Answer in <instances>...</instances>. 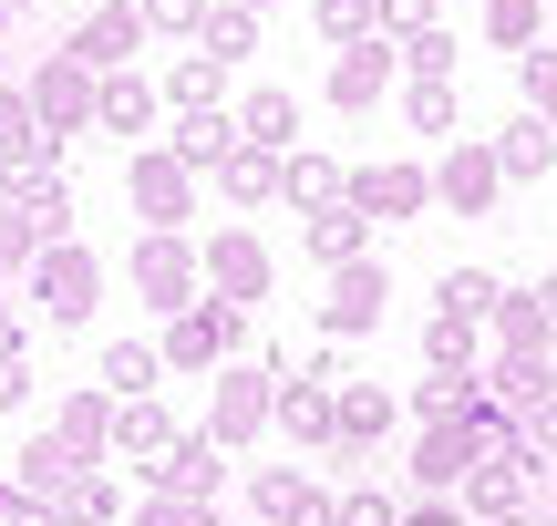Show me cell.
<instances>
[{
  "label": "cell",
  "mask_w": 557,
  "mask_h": 526,
  "mask_svg": "<svg viewBox=\"0 0 557 526\" xmlns=\"http://www.w3.org/2000/svg\"><path fill=\"white\" fill-rule=\"evenodd\" d=\"M124 279H135V300L156 310V321H176L186 300H207V268H197V238H186V227H145Z\"/></svg>",
  "instance_id": "obj_1"
},
{
  "label": "cell",
  "mask_w": 557,
  "mask_h": 526,
  "mask_svg": "<svg viewBox=\"0 0 557 526\" xmlns=\"http://www.w3.org/2000/svg\"><path fill=\"white\" fill-rule=\"evenodd\" d=\"M21 279H32V310H41L52 330H83V321H94V300H103V259H94L83 238H52Z\"/></svg>",
  "instance_id": "obj_2"
},
{
  "label": "cell",
  "mask_w": 557,
  "mask_h": 526,
  "mask_svg": "<svg viewBox=\"0 0 557 526\" xmlns=\"http://www.w3.org/2000/svg\"><path fill=\"white\" fill-rule=\"evenodd\" d=\"M278 372H289V362H218V403H207V424H197L218 454H238V444H259V434H269Z\"/></svg>",
  "instance_id": "obj_3"
},
{
  "label": "cell",
  "mask_w": 557,
  "mask_h": 526,
  "mask_svg": "<svg viewBox=\"0 0 557 526\" xmlns=\"http://www.w3.org/2000/svg\"><path fill=\"white\" fill-rule=\"evenodd\" d=\"M94 62H73V52H41L32 62V83H21V103H32V124H41V135H62V145H73V135H94Z\"/></svg>",
  "instance_id": "obj_4"
},
{
  "label": "cell",
  "mask_w": 557,
  "mask_h": 526,
  "mask_svg": "<svg viewBox=\"0 0 557 526\" xmlns=\"http://www.w3.org/2000/svg\"><path fill=\"white\" fill-rule=\"evenodd\" d=\"M238 341H248V310H227V300H186L176 321H165V372H218V362H238Z\"/></svg>",
  "instance_id": "obj_5"
},
{
  "label": "cell",
  "mask_w": 557,
  "mask_h": 526,
  "mask_svg": "<svg viewBox=\"0 0 557 526\" xmlns=\"http://www.w3.org/2000/svg\"><path fill=\"white\" fill-rule=\"evenodd\" d=\"M393 434H403V392L393 383H331V454H341V465L382 454Z\"/></svg>",
  "instance_id": "obj_6"
},
{
  "label": "cell",
  "mask_w": 557,
  "mask_h": 526,
  "mask_svg": "<svg viewBox=\"0 0 557 526\" xmlns=\"http://www.w3.org/2000/svg\"><path fill=\"white\" fill-rule=\"evenodd\" d=\"M382 310H393V268H382V259L331 268V289H320V341H372Z\"/></svg>",
  "instance_id": "obj_7"
},
{
  "label": "cell",
  "mask_w": 557,
  "mask_h": 526,
  "mask_svg": "<svg viewBox=\"0 0 557 526\" xmlns=\"http://www.w3.org/2000/svg\"><path fill=\"white\" fill-rule=\"evenodd\" d=\"M197 268H207V300H227V310L269 300V279H278V259H269L259 227H218V238L197 248Z\"/></svg>",
  "instance_id": "obj_8"
},
{
  "label": "cell",
  "mask_w": 557,
  "mask_h": 526,
  "mask_svg": "<svg viewBox=\"0 0 557 526\" xmlns=\"http://www.w3.org/2000/svg\"><path fill=\"white\" fill-rule=\"evenodd\" d=\"M124 206H135L145 227H186L197 217V176H186L165 145H135V155H124Z\"/></svg>",
  "instance_id": "obj_9"
},
{
  "label": "cell",
  "mask_w": 557,
  "mask_h": 526,
  "mask_svg": "<svg viewBox=\"0 0 557 526\" xmlns=\"http://www.w3.org/2000/svg\"><path fill=\"white\" fill-rule=\"evenodd\" d=\"M341 197L361 206V217H382V227H403V217H434V165H413V155H382V165H361Z\"/></svg>",
  "instance_id": "obj_10"
},
{
  "label": "cell",
  "mask_w": 557,
  "mask_h": 526,
  "mask_svg": "<svg viewBox=\"0 0 557 526\" xmlns=\"http://www.w3.org/2000/svg\"><path fill=\"white\" fill-rule=\"evenodd\" d=\"M496 197H506L496 145H485V135H455V145H444V165H434V206H455V217H496Z\"/></svg>",
  "instance_id": "obj_11"
},
{
  "label": "cell",
  "mask_w": 557,
  "mask_h": 526,
  "mask_svg": "<svg viewBox=\"0 0 557 526\" xmlns=\"http://www.w3.org/2000/svg\"><path fill=\"white\" fill-rule=\"evenodd\" d=\"M403 83V62H393V41H351V52H331V73H320V93H331V114H372L382 93Z\"/></svg>",
  "instance_id": "obj_12"
},
{
  "label": "cell",
  "mask_w": 557,
  "mask_h": 526,
  "mask_svg": "<svg viewBox=\"0 0 557 526\" xmlns=\"http://www.w3.org/2000/svg\"><path fill=\"white\" fill-rule=\"evenodd\" d=\"M537 486H547V475L527 465V444H506V454H485V465L465 475V496H455V506H465V526H485V516H517V506H537Z\"/></svg>",
  "instance_id": "obj_13"
},
{
  "label": "cell",
  "mask_w": 557,
  "mask_h": 526,
  "mask_svg": "<svg viewBox=\"0 0 557 526\" xmlns=\"http://www.w3.org/2000/svg\"><path fill=\"white\" fill-rule=\"evenodd\" d=\"M475 465H485L475 424H413V496H465Z\"/></svg>",
  "instance_id": "obj_14"
},
{
  "label": "cell",
  "mask_w": 557,
  "mask_h": 526,
  "mask_svg": "<svg viewBox=\"0 0 557 526\" xmlns=\"http://www.w3.org/2000/svg\"><path fill=\"white\" fill-rule=\"evenodd\" d=\"M135 41H145V11H135V0H94V11L73 21V41H62V52L94 62V73H124V62H135Z\"/></svg>",
  "instance_id": "obj_15"
},
{
  "label": "cell",
  "mask_w": 557,
  "mask_h": 526,
  "mask_svg": "<svg viewBox=\"0 0 557 526\" xmlns=\"http://www.w3.org/2000/svg\"><path fill=\"white\" fill-rule=\"evenodd\" d=\"M299 259H310V268H351V259H372V217H361L351 197L310 206V217H299Z\"/></svg>",
  "instance_id": "obj_16"
},
{
  "label": "cell",
  "mask_w": 557,
  "mask_h": 526,
  "mask_svg": "<svg viewBox=\"0 0 557 526\" xmlns=\"http://www.w3.org/2000/svg\"><path fill=\"white\" fill-rule=\"evenodd\" d=\"M248 506H259V526H331V496L299 465H259L248 475Z\"/></svg>",
  "instance_id": "obj_17"
},
{
  "label": "cell",
  "mask_w": 557,
  "mask_h": 526,
  "mask_svg": "<svg viewBox=\"0 0 557 526\" xmlns=\"http://www.w3.org/2000/svg\"><path fill=\"white\" fill-rule=\"evenodd\" d=\"M165 444H176V413L145 392V403H114V434H103V454L114 465H135V475H156L165 465Z\"/></svg>",
  "instance_id": "obj_18"
},
{
  "label": "cell",
  "mask_w": 557,
  "mask_h": 526,
  "mask_svg": "<svg viewBox=\"0 0 557 526\" xmlns=\"http://www.w3.org/2000/svg\"><path fill=\"white\" fill-rule=\"evenodd\" d=\"M269 434H289L299 454H331V383H299V362H289L278 403H269Z\"/></svg>",
  "instance_id": "obj_19"
},
{
  "label": "cell",
  "mask_w": 557,
  "mask_h": 526,
  "mask_svg": "<svg viewBox=\"0 0 557 526\" xmlns=\"http://www.w3.org/2000/svg\"><path fill=\"white\" fill-rule=\"evenodd\" d=\"M475 383H485V403H506V413H537L547 392H557V351H496V362H485Z\"/></svg>",
  "instance_id": "obj_20"
},
{
  "label": "cell",
  "mask_w": 557,
  "mask_h": 526,
  "mask_svg": "<svg viewBox=\"0 0 557 526\" xmlns=\"http://www.w3.org/2000/svg\"><path fill=\"white\" fill-rule=\"evenodd\" d=\"M11 465H21V475H11V496H21V506H52V496L73 486L83 465H94V454H73V444H62V434H32V444L11 454Z\"/></svg>",
  "instance_id": "obj_21"
},
{
  "label": "cell",
  "mask_w": 557,
  "mask_h": 526,
  "mask_svg": "<svg viewBox=\"0 0 557 526\" xmlns=\"http://www.w3.org/2000/svg\"><path fill=\"white\" fill-rule=\"evenodd\" d=\"M94 135L145 145V135H156V83H145V73H103L94 83Z\"/></svg>",
  "instance_id": "obj_22"
},
{
  "label": "cell",
  "mask_w": 557,
  "mask_h": 526,
  "mask_svg": "<svg viewBox=\"0 0 557 526\" xmlns=\"http://www.w3.org/2000/svg\"><path fill=\"white\" fill-rule=\"evenodd\" d=\"M485 145H496L506 186H537V176H557V124H547V114H517L506 135H485Z\"/></svg>",
  "instance_id": "obj_23"
},
{
  "label": "cell",
  "mask_w": 557,
  "mask_h": 526,
  "mask_svg": "<svg viewBox=\"0 0 557 526\" xmlns=\"http://www.w3.org/2000/svg\"><path fill=\"white\" fill-rule=\"evenodd\" d=\"M227 145H238V114L218 103V114H176V135H165V155H176L186 176H218V165H227Z\"/></svg>",
  "instance_id": "obj_24"
},
{
  "label": "cell",
  "mask_w": 557,
  "mask_h": 526,
  "mask_svg": "<svg viewBox=\"0 0 557 526\" xmlns=\"http://www.w3.org/2000/svg\"><path fill=\"white\" fill-rule=\"evenodd\" d=\"M52 434H62L73 454H94V465H103V434H114V392H103V383H73V392L52 403Z\"/></svg>",
  "instance_id": "obj_25"
},
{
  "label": "cell",
  "mask_w": 557,
  "mask_h": 526,
  "mask_svg": "<svg viewBox=\"0 0 557 526\" xmlns=\"http://www.w3.org/2000/svg\"><path fill=\"white\" fill-rule=\"evenodd\" d=\"M238 145H269V155L299 145V93H289V83H259V93L238 103Z\"/></svg>",
  "instance_id": "obj_26"
},
{
  "label": "cell",
  "mask_w": 557,
  "mask_h": 526,
  "mask_svg": "<svg viewBox=\"0 0 557 526\" xmlns=\"http://www.w3.org/2000/svg\"><path fill=\"white\" fill-rule=\"evenodd\" d=\"M218 475H227V454L207 444V434H176V444H165V465H156V486H165V496H197V506H207V496H218Z\"/></svg>",
  "instance_id": "obj_27"
},
{
  "label": "cell",
  "mask_w": 557,
  "mask_h": 526,
  "mask_svg": "<svg viewBox=\"0 0 557 526\" xmlns=\"http://www.w3.org/2000/svg\"><path fill=\"white\" fill-rule=\"evenodd\" d=\"M186 52H207V62H227L238 73L248 52H259V11H238V0H207V21H197V41Z\"/></svg>",
  "instance_id": "obj_28"
},
{
  "label": "cell",
  "mask_w": 557,
  "mask_h": 526,
  "mask_svg": "<svg viewBox=\"0 0 557 526\" xmlns=\"http://www.w3.org/2000/svg\"><path fill=\"white\" fill-rule=\"evenodd\" d=\"M103 392H114V403H145V392L165 383V351L156 341H103V372H94Z\"/></svg>",
  "instance_id": "obj_29"
},
{
  "label": "cell",
  "mask_w": 557,
  "mask_h": 526,
  "mask_svg": "<svg viewBox=\"0 0 557 526\" xmlns=\"http://www.w3.org/2000/svg\"><path fill=\"white\" fill-rule=\"evenodd\" d=\"M485 330H496V351H557L537 289H496V310H485Z\"/></svg>",
  "instance_id": "obj_30"
},
{
  "label": "cell",
  "mask_w": 557,
  "mask_h": 526,
  "mask_svg": "<svg viewBox=\"0 0 557 526\" xmlns=\"http://www.w3.org/2000/svg\"><path fill=\"white\" fill-rule=\"evenodd\" d=\"M341 186H351V176H341L331 155H310V145H289V155H278V197H289L299 217H310V206H331Z\"/></svg>",
  "instance_id": "obj_31"
},
{
  "label": "cell",
  "mask_w": 557,
  "mask_h": 526,
  "mask_svg": "<svg viewBox=\"0 0 557 526\" xmlns=\"http://www.w3.org/2000/svg\"><path fill=\"white\" fill-rule=\"evenodd\" d=\"M475 32L496 52H537L547 41V0H475Z\"/></svg>",
  "instance_id": "obj_32"
},
{
  "label": "cell",
  "mask_w": 557,
  "mask_h": 526,
  "mask_svg": "<svg viewBox=\"0 0 557 526\" xmlns=\"http://www.w3.org/2000/svg\"><path fill=\"white\" fill-rule=\"evenodd\" d=\"M496 268H475V259H465V268H444V279H434V321H475L485 330V310H496Z\"/></svg>",
  "instance_id": "obj_33"
},
{
  "label": "cell",
  "mask_w": 557,
  "mask_h": 526,
  "mask_svg": "<svg viewBox=\"0 0 557 526\" xmlns=\"http://www.w3.org/2000/svg\"><path fill=\"white\" fill-rule=\"evenodd\" d=\"M218 197H227V206H269V197H278V155H269V145H227Z\"/></svg>",
  "instance_id": "obj_34"
},
{
  "label": "cell",
  "mask_w": 557,
  "mask_h": 526,
  "mask_svg": "<svg viewBox=\"0 0 557 526\" xmlns=\"http://www.w3.org/2000/svg\"><path fill=\"white\" fill-rule=\"evenodd\" d=\"M475 392H485V383H465V372H423V383L403 392V413H413V424H465Z\"/></svg>",
  "instance_id": "obj_35"
},
{
  "label": "cell",
  "mask_w": 557,
  "mask_h": 526,
  "mask_svg": "<svg viewBox=\"0 0 557 526\" xmlns=\"http://www.w3.org/2000/svg\"><path fill=\"white\" fill-rule=\"evenodd\" d=\"M165 103H176V114H218V103H227V62L176 52V73H165Z\"/></svg>",
  "instance_id": "obj_36"
},
{
  "label": "cell",
  "mask_w": 557,
  "mask_h": 526,
  "mask_svg": "<svg viewBox=\"0 0 557 526\" xmlns=\"http://www.w3.org/2000/svg\"><path fill=\"white\" fill-rule=\"evenodd\" d=\"M423 372H485V330L475 321H423Z\"/></svg>",
  "instance_id": "obj_37"
},
{
  "label": "cell",
  "mask_w": 557,
  "mask_h": 526,
  "mask_svg": "<svg viewBox=\"0 0 557 526\" xmlns=\"http://www.w3.org/2000/svg\"><path fill=\"white\" fill-rule=\"evenodd\" d=\"M393 62H403V83H455V73H465V41H455V32L434 21V32L393 41Z\"/></svg>",
  "instance_id": "obj_38"
},
{
  "label": "cell",
  "mask_w": 557,
  "mask_h": 526,
  "mask_svg": "<svg viewBox=\"0 0 557 526\" xmlns=\"http://www.w3.org/2000/svg\"><path fill=\"white\" fill-rule=\"evenodd\" d=\"M393 93H403V124H413V135H455V124H465L455 83H393Z\"/></svg>",
  "instance_id": "obj_39"
},
{
  "label": "cell",
  "mask_w": 557,
  "mask_h": 526,
  "mask_svg": "<svg viewBox=\"0 0 557 526\" xmlns=\"http://www.w3.org/2000/svg\"><path fill=\"white\" fill-rule=\"evenodd\" d=\"M52 516H62V526H114V475H103V465H83L73 486L52 496Z\"/></svg>",
  "instance_id": "obj_40"
},
{
  "label": "cell",
  "mask_w": 557,
  "mask_h": 526,
  "mask_svg": "<svg viewBox=\"0 0 557 526\" xmlns=\"http://www.w3.org/2000/svg\"><path fill=\"white\" fill-rule=\"evenodd\" d=\"M11 206L32 217V238H41V248H52V238H73V186H62V176H52V186H21Z\"/></svg>",
  "instance_id": "obj_41"
},
{
  "label": "cell",
  "mask_w": 557,
  "mask_h": 526,
  "mask_svg": "<svg viewBox=\"0 0 557 526\" xmlns=\"http://www.w3.org/2000/svg\"><path fill=\"white\" fill-rule=\"evenodd\" d=\"M331 526H403V496L393 486H341L331 496Z\"/></svg>",
  "instance_id": "obj_42"
},
{
  "label": "cell",
  "mask_w": 557,
  "mask_h": 526,
  "mask_svg": "<svg viewBox=\"0 0 557 526\" xmlns=\"http://www.w3.org/2000/svg\"><path fill=\"white\" fill-rule=\"evenodd\" d=\"M310 21H320V41H331V52H351V41H372V32H382V11H372V0H320Z\"/></svg>",
  "instance_id": "obj_43"
},
{
  "label": "cell",
  "mask_w": 557,
  "mask_h": 526,
  "mask_svg": "<svg viewBox=\"0 0 557 526\" xmlns=\"http://www.w3.org/2000/svg\"><path fill=\"white\" fill-rule=\"evenodd\" d=\"M517 93H527V114H547V124H557V41L517 52Z\"/></svg>",
  "instance_id": "obj_44"
},
{
  "label": "cell",
  "mask_w": 557,
  "mask_h": 526,
  "mask_svg": "<svg viewBox=\"0 0 557 526\" xmlns=\"http://www.w3.org/2000/svg\"><path fill=\"white\" fill-rule=\"evenodd\" d=\"M517 444H527V465H537V475H557V392H547L537 413H517Z\"/></svg>",
  "instance_id": "obj_45"
},
{
  "label": "cell",
  "mask_w": 557,
  "mask_h": 526,
  "mask_svg": "<svg viewBox=\"0 0 557 526\" xmlns=\"http://www.w3.org/2000/svg\"><path fill=\"white\" fill-rule=\"evenodd\" d=\"M135 526H218V506H197V496H145V506H135Z\"/></svg>",
  "instance_id": "obj_46"
},
{
  "label": "cell",
  "mask_w": 557,
  "mask_h": 526,
  "mask_svg": "<svg viewBox=\"0 0 557 526\" xmlns=\"http://www.w3.org/2000/svg\"><path fill=\"white\" fill-rule=\"evenodd\" d=\"M372 11H382V41H413L444 21V0H372Z\"/></svg>",
  "instance_id": "obj_47"
},
{
  "label": "cell",
  "mask_w": 557,
  "mask_h": 526,
  "mask_svg": "<svg viewBox=\"0 0 557 526\" xmlns=\"http://www.w3.org/2000/svg\"><path fill=\"white\" fill-rule=\"evenodd\" d=\"M135 11H145V32H165V41H197L207 0H135Z\"/></svg>",
  "instance_id": "obj_48"
},
{
  "label": "cell",
  "mask_w": 557,
  "mask_h": 526,
  "mask_svg": "<svg viewBox=\"0 0 557 526\" xmlns=\"http://www.w3.org/2000/svg\"><path fill=\"white\" fill-rule=\"evenodd\" d=\"M41 259V238H32V217H21L11 197H0V268H32Z\"/></svg>",
  "instance_id": "obj_49"
},
{
  "label": "cell",
  "mask_w": 557,
  "mask_h": 526,
  "mask_svg": "<svg viewBox=\"0 0 557 526\" xmlns=\"http://www.w3.org/2000/svg\"><path fill=\"white\" fill-rule=\"evenodd\" d=\"M21 403H32V351H0V413H21Z\"/></svg>",
  "instance_id": "obj_50"
},
{
  "label": "cell",
  "mask_w": 557,
  "mask_h": 526,
  "mask_svg": "<svg viewBox=\"0 0 557 526\" xmlns=\"http://www.w3.org/2000/svg\"><path fill=\"white\" fill-rule=\"evenodd\" d=\"M32 135H41V124H32V103L0 83V155H11V145H32Z\"/></svg>",
  "instance_id": "obj_51"
},
{
  "label": "cell",
  "mask_w": 557,
  "mask_h": 526,
  "mask_svg": "<svg viewBox=\"0 0 557 526\" xmlns=\"http://www.w3.org/2000/svg\"><path fill=\"white\" fill-rule=\"evenodd\" d=\"M299 383H351V341H320L310 362H299Z\"/></svg>",
  "instance_id": "obj_52"
},
{
  "label": "cell",
  "mask_w": 557,
  "mask_h": 526,
  "mask_svg": "<svg viewBox=\"0 0 557 526\" xmlns=\"http://www.w3.org/2000/svg\"><path fill=\"white\" fill-rule=\"evenodd\" d=\"M403 526H465V506H455V496H413V506H403Z\"/></svg>",
  "instance_id": "obj_53"
},
{
  "label": "cell",
  "mask_w": 557,
  "mask_h": 526,
  "mask_svg": "<svg viewBox=\"0 0 557 526\" xmlns=\"http://www.w3.org/2000/svg\"><path fill=\"white\" fill-rule=\"evenodd\" d=\"M11 526H62V516L52 506H11Z\"/></svg>",
  "instance_id": "obj_54"
},
{
  "label": "cell",
  "mask_w": 557,
  "mask_h": 526,
  "mask_svg": "<svg viewBox=\"0 0 557 526\" xmlns=\"http://www.w3.org/2000/svg\"><path fill=\"white\" fill-rule=\"evenodd\" d=\"M537 310H547V330H557V268H547V279H537Z\"/></svg>",
  "instance_id": "obj_55"
},
{
  "label": "cell",
  "mask_w": 557,
  "mask_h": 526,
  "mask_svg": "<svg viewBox=\"0 0 557 526\" xmlns=\"http://www.w3.org/2000/svg\"><path fill=\"white\" fill-rule=\"evenodd\" d=\"M485 526H547V516H537V506H517V516H485Z\"/></svg>",
  "instance_id": "obj_56"
},
{
  "label": "cell",
  "mask_w": 557,
  "mask_h": 526,
  "mask_svg": "<svg viewBox=\"0 0 557 526\" xmlns=\"http://www.w3.org/2000/svg\"><path fill=\"white\" fill-rule=\"evenodd\" d=\"M537 496H547V506H537V516H547V526H557V475H547V486H537Z\"/></svg>",
  "instance_id": "obj_57"
},
{
  "label": "cell",
  "mask_w": 557,
  "mask_h": 526,
  "mask_svg": "<svg viewBox=\"0 0 557 526\" xmlns=\"http://www.w3.org/2000/svg\"><path fill=\"white\" fill-rule=\"evenodd\" d=\"M11 341H21V330H11V300H0V351H11Z\"/></svg>",
  "instance_id": "obj_58"
},
{
  "label": "cell",
  "mask_w": 557,
  "mask_h": 526,
  "mask_svg": "<svg viewBox=\"0 0 557 526\" xmlns=\"http://www.w3.org/2000/svg\"><path fill=\"white\" fill-rule=\"evenodd\" d=\"M11 506H21V496H11V486H0V526H11Z\"/></svg>",
  "instance_id": "obj_59"
},
{
  "label": "cell",
  "mask_w": 557,
  "mask_h": 526,
  "mask_svg": "<svg viewBox=\"0 0 557 526\" xmlns=\"http://www.w3.org/2000/svg\"><path fill=\"white\" fill-rule=\"evenodd\" d=\"M238 11H278V0H238Z\"/></svg>",
  "instance_id": "obj_60"
},
{
  "label": "cell",
  "mask_w": 557,
  "mask_h": 526,
  "mask_svg": "<svg viewBox=\"0 0 557 526\" xmlns=\"http://www.w3.org/2000/svg\"><path fill=\"white\" fill-rule=\"evenodd\" d=\"M0 32H11V0H0Z\"/></svg>",
  "instance_id": "obj_61"
},
{
  "label": "cell",
  "mask_w": 557,
  "mask_h": 526,
  "mask_svg": "<svg viewBox=\"0 0 557 526\" xmlns=\"http://www.w3.org/2000/svg\"><path fill=\"white\" fill-rule=\"evenodd\" d=\"M547 32H557V0H547Z\"/></svg>",
  "instance_id": "obj_62"
},
{
  "label": "cell",
  "mask_w": 557,
  "mask_h": 526,
  "mask_svg": "<svg viewBox=\"0 0 557 526\" xmlns=\"http://www.w3.org/2000/svg\"><path fill=\"white\" fill-rule=\"evenodd\" d=\"M11 11H21V0H11Z\"/></svg>",
  "instance_id": "obj_63"
}]
</instances>
